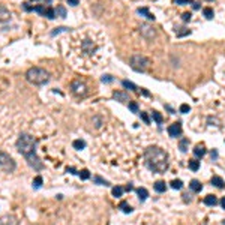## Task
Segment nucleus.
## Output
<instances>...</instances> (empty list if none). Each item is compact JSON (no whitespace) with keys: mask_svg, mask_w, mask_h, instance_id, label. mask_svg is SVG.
Masks as SVG:
<instances>
[{"mask_svg":"<svg viewBox=\"0 0 225 225\" xmlns=\"http://www.w3.org/2000/svg\"><path fill=\"white\" fill-rule=\"evenodd\" d=\"M129 65H131V68H132L134 71H137V72H144V71L149 68L150 60H149L146 56H143V54H134V56L129 59Z\"/></svg>","mask_w":225,"mask_h":225,"instance_id":"nucleus-5","label":"nucleus"},{"mask_svg":"<svg viewBox=\"0 0 225 225\" xmlns=\"http://www.w3.org/2000/svg\"><path fill=\"white\" fill-rule=\"evenodd\" d=\"M146 167L153 173H165L168 170V155L158 146H150L144 152Z\"/></svg>","mask_w":225,"mask_h":225,"instance_id":"nucleus-2","label":"nucleus"},{"mask_svg":"<svg viewBox=\"0 0 225 225\" xmlns=\"http://www.w3.org/2000/svg\"><path fill=\"white\" fill-rule=\"evenodd\" d=\"M189 168L192 171H198L200 170V161L198 159H191L189 161Z\"/></svg>","mask_w":225,"mask_h":225,"instance_id":"nucleus-25","label":"nucleus"},{"mask_svg":"<svg viewBox=\"0 0 225 225\" xmlns=\"http://www.w3.org/2000/svg\"><path fill=\"white\" fill-rule=\"evenodd\" d=\"M209 2H212V0H209Z\"/></svg>","mask_w":225,"mask_h":225,"instance_id":"nucleus-52","label":"nucleus"},{"mask_svg":"<svg viewBox=\"0 0 225 225\" xmlns=\"http://www.w3.org/2000/svg\"><path fill=\"white\" fill-rule=\"evenodd\" d=\"M26 80L30 83V84H35V86H44L48 83L50 80V72L45 71L44 68H30L27 72H26Z\"/></svg>","mask_w":225,"mask_h":225,"instance_id":"nucleus-4","label":"nucleus"},{"mask_svg":"<svg viewBox=\"0 0 225 225\" xmlns=\"http://www.w3.org/2000/svg\"><path fill=\"white\" fill-rule=\"evenodd\" d=\"M93 182H95L96 185H102V186H108V185H110V182L104 180L101 176H95V177H93Z\"/></svg>","mask_w":225,"mask_h":225,"instance_id":"nucleus-28","label":"nucleus"},{"mask_svg":"<svg viewBox=\"0 0 225 225\" xmlns=\"http://www.w3.org/2000/svg\"><path fill=\"white\" fill-rule=\"evenodd\" d=\"M122 84H123V87H126V89H129V90H137V86L134 84V83H131V81H128V80H123L122 81Z\"/></svg>","mask_w":225,"mask_h":225,"instance_id":"nucleus-30","label":"nucleus"},{"mask_svg":"<svg viewBox=\"0 0 225 225\" xmlns=\"http://www.w3.org/2000/svg\"><path fill=\"white\" fill-rule=\"evenodd\" d=\"M42 183H44L42 177H41V176H36V177L33 179V182H32V186H33L35 189H39V188L42 186Z\"/></svg>","mask_w":225,"mask_h":225,"instance_id":"nucleus-24","label":"nucleus"},{"mask_svg":"<svg viewBox=\"0 0 225 225\" xmlns=\"http://www.w3.org/2000/svg\"><path fill=\"white\" fill-rule=\"evenodd\" d=\"M137 195H138V198H140L141 201H144V200L149 198V191H147L146 188H138V189H137Z\"/></svg>","mask_w":225,"mask_h":225,"instance_id":"nucleus-17","label":"nucleus"},{"mask_svg":"<svg viewBox=\"0 0 225 225\" xmlns=\"http://www.w3.org/2000/svg\"><path fill=\"white\" fill-rule=\"evenodd\" d=\"M221 206H222V209H225V197L221 200Z\"/></svg>","mask_w":225,"mask_h":225,"instance_id":"nucleus-48","label":"nucleus"},{"mask_svg":"<svg viewBox=\"0 0 225 225\" xmlns=\"http://www.w3.org/2000/svg\"><path fill=\"white\" fill-rule=\"evenodd\" d=\"M212 185H213V186H216V188H219V189H222V188L225 186V182H224V179H222V177H219V176H213V177H212Z\"/></svg>","mask_w":225,"mask_h":225,"instance_id":"nucleus-14","label":"nucleus"},{"mask_svg":"<svg viewBox=\"0 0 225 225\" xmlns=\"http://www.w3.org/2000/svg\"><path fill=\"white\" fill-rule=\"evenodd\" d=\"M15 147H17L18 153L24 156V159L27 161L29 167H32L35 171L44 170V164H42V161L39 159V156L36 153V140L30 134L21 132L18 135V138H17Z\"/></svg>","mask_w":225,"mask_h":225,"instance_id":"nucleus-1","label":"nucleus"},{"mask_svg":"<svg viewBox=\"0 0 225 225\" xmlns=\"http://www.w3.org/2000/svg\"><path fill=\"white\" fill-rule=\"evenodd\" d=\"M204 204H206V206H210V207L216 206V204H218L216 195H207V197H204Z\"/></svg>","mask_w":225,"mask_h":225,"instance_id":"nucleus-16","label":"nucleus"},{"mask_svg":"<svg viewBox=\"0 0 225 225\" xmlns=\"http://www.w3.org/2000/svg\"><path fill=\"white\" fill-rule=\"evenodd\" d=\"M182 125H180V122H176V123H173V125H170L168 126V134H170V137H173V138H177V137H180L182 135Z\"/></svg>","mask_w":225,"mask_h":225,"instance_id":"nucleus-9","label":"nucleus"},{"mask_svg":"<svg viewBox=\"0 0 225 225\" xmlns=\"http://www.w3.org/2000/svg\"><path fill=\"white\" fill-rule=\"evenodd\" d=\"M141 93H143V95H144V96H150V93H149V92H147V90H141Z\"/></svg>","mask_w":225,"mask_h":225,"instance_id":"nucleus-49","label":"nucleus"},{"mask_svg":"<svg viewBox=\"0 0 225 225\" xmlns=\"http://www.w3.org/2000/svg\"><path fill=\"white\" fill-rule=\"evenodd\" d=\"M15 168H17L15 161H14L6 152L0 150V171H3V173H12V171H15Z\"/></svg>","mask_w":225,"mask_h":225,"instance_id":"nucleus-6","label":"nucleus"},{"mask_svg":"<svg viewBox=\"0 0 225 225\" xmlns=\"http://www.w3.org/2000/svg\"><path fill=\"white\" fill-rule=\"evenodd\" d=\"M137 12H138V14H141V15H144V17H146L147 20H150V21H152V20H155V15H153V14H150L147 8H138V11H137Z\"/></svg>","mask_w":225,"mask_h":225,"instance_id":"nucleus-18","label":"nucleus"},{"mask_svg":"<svg viewBox=\"0 0 225 225\" xmlns=\"http://www.w3.org/2000/svg\"><path fill=\"white\" fill-rule=\"evenodd\" d=\"M224 225H225V219H224Z\"/></svg>","mask_w":225,"mask_h":225,"instance_id":"nucleus-51","label":"nucleus"},{"mask_svg":"<svg viewBox=\"0 0 225 225\" xmlns=\"http://www.w3.org/2000/svg\"><path fill=\"white\" fill-rule=\"evenodd\" d=\"M72 147L75 150H83V149H86V141L84 140H75L72 143Z\"/></svg>","mask_w":225,"mask_h":225,"instance_id":"nucleus-19","label":"nucleus"},{"mask_svg":"<svg viewBox=\"0 0 225 225\" xmlns=\"http://www.w3.org/2000/svg\"><path fill=\"white\" fill-rule=\"evenodd\" d=\"M62 32H69V29H68V27H57V29H56L51 35H53V36H56V35H59V33H62Z\"/></svg>","mask_w":225,"mask_h":225,"instance_id":"nucleus-36","label":"nucleus"},{"mask_svg":"<svg viewBox=\"0 0 225 225\" xmlns=\"http://www.w3.org/2000/svg\"><path fill=\"white\" fill-rule=\"evenodd\" d=\"M132 189H134V186H132V183H128V186H126V191H128V192H131Z\"/></svg>","mask_w":225,"mask_h":225,"instance_id":"nucleus-47","label":"nucleus"},{"mask_svg":"<svg viewBox=\"0 0 225 225\" xmlns=\"http://www.w3.org/2000/svg\"><path fill=\"white\" fill-rule=\"evenodd\" d=\"M218 158V152L216 150H212V159H216Z\"/></svg>","mask_w":225,"mask_h":225,"instance_id":"nucleus-46","label":"nucleus"},{"mask_svg":"<svg viewBox=\"0 0 225 225\" xmlns=\"http://www.w3.org/2000/svg\"><path fill=\"white\" fill-rule=\"evenodd\" d=\"M102 83H111V81H114V78H113L111 75H102Z\"/></svg>","mask_w":225,"mask_h":225,"instance_id":"nucleus-39","label":"nucleus"},{"mask_svg":"<svg viewBox=\"0 0 225 225\" xmlns=\"http://www.w3.org/2000/svg\"><path fill=\"white\" fill-rule=\"evenodd\" d=\"M140 32H141V35L146 38V39H153L155 38V29L152 27V26H149V24H141V27H140Z\"/></svg>","mask_w":225,"mask_h":225,"instance_id":"nucleus-8","label":"nucleus"},{"mask_svg":"<svg viewBox=\"0 0 225 225\" xmlns=\"http://www.w3.org/2000/svg\"><path fill=\"white\" fill-rule=\"evenodd\" d=\"M192 0H176L177 5H186V3H191Z\"/></svg>","mask_w":225,"mask_h":225,"instance_id":"nucleus-40","label":"nucleus"},{"mask_svg":"<svg viewBox=\"0 0 225 225\" xmlns=\"http://www.w3.org/2000/svg\"><path fill=\"white\" fill-rule=\"evenodd\" d=\"M68 3H69L71 6H77L80 2H78V0H68Z\"/></svg>","mask_w":225,"mask_h":225,"instance_id":"nucleus-42","label":"nucleus"},{"mask_svg":"<svg viewBox=\"0 0 225 225\" xmlns=\"http://www.w3.org/2000/svg\"><path fill=\"white\" fill-rule=\"evenodd\" d=\"M119 209H122V212H123V213H132V210H134V209H132V207L126 203V201H122V203H120V206H119Z\"/></svg>","mask_w":225,"mask_h":225,"instance_id":"nucleus-21","label":"nucleus"},{"mask_svg":"<svg viewBox=\"0 0 225 225\" xmlns=\"http://www.w3.org/2000/svg\"><path fill=\"white\" fill-rule=\"evenodd\" d=\"M203 14H204V17H206L207 20H212L213 15H215V12H213L212 8H204V9H203Z\"/></svg>","mask_w":225,"mask_h":225,"instance_id":"nucleus-29","label":"nucleus"},{"mask_svg":"<svg viewBox=\"0 0 225 225\" xmlns=\"http://www.w3.org/2000/svg\"><path fill=\"white\" fill-rule=\"evenodd\" d=\"M179 111H180V113H183V114H186V113H189V111H191V107H189L188 104H182V105H180V108H179Z\"/></svg>","mask_w":225,"mask_h":225,"instance_id":"nucleus-33","label":"nucleus"},{"mask_svg":"<svg viewBox=\"0 0 225 225\" xmlns=\"http://www.w3.org/2000/svg\"><path fill=\"white\" fill-rule=\"evenodd\" d=\"M54 11H56V17H60V18H66V9H65L63 6H60V5H59V6H57V8H56Z\"/></svg>","mask_w":225,"mask_h":225,"instance_id":"nucleus-23","label":"nucleus"},{"mask_svg":"<svg viewBox=\"0 0 225 225\" xmlns=\"http://www.w3.org/2000/svg\"><path fill=\"white\" fill-rule=\"evenodd\" d=\"M33 12H38V14H41L42 17L45 15V6H35L33 8Z\"/></svg>","mask_w":225,"mask_h":225,"instance_id":"nucleus-35","label":"nucleus"},{"mask_svg":"<svg viewBox=\"0 0 225 225\" xmlns=\"http://www.w3.org/2000/svg\"><path fill=\"white\" fill-rule=\"evenodd\" d=\"M111 194H113V197L119 198V197L123 195V188H122V186H114V188L111 189Z\"/></svg>","mask_w":225,"mask_h":225,"instance_id":"nucleus-20","label":"nucleus"},{"mask_svg":"<svg viewBox=\"0 0 225 225\" xmlns=\"http://www.w3.org/2000/svg\"><path fill=\"white\" fill-rule=\"evenodd\" d=\"M191 18H192V14H191V12H185V14H182V20H183L185 23L191 21Z\"/></svg>","mask_w":225,"mask_h":225,"instance_id":"nucleus-38","label":"nucleus"},{"mask_svg":"<svg viewBox=\"0 0 225 225\" xmlns=\"http://www.w3.org/2000/svg\"><path fill=\"white\" fill-rule=\"evenodd\" d=\"M140 116H141V120H143L146 125L150 123V119H149V116H147V113H140Z\"/></svg>","mask_w":225,"mask_h":225,"instance_id":"nucleus-37","label":"nucleus"},{"mask_svg":"<svg viewBox=\"0 0 225 225\" xmlns=\"http://www.w3.org/2000/svg\"><path fill=\"white\" fill-rule=\"evenodd\" d=\"M113 98H114L116 101H119V102H128V101H129L128 93L120 92V90H114V92H113Z\"/></svg>","mask_w":225,"mask_h":225,"instance_id":"nucleus-10","label":"nucleus"},{"mask_svg":"<svg viewBox=\"0 0 225 225\" xmlns=\"http://www.w3.org/2000/svg\"><path fill=\"white\" fill-rule=\"evenodd\" d=\"M44 17H47L48 20H54L56 18V11L53 9V8H47L45 9V15Z\"/></svg>","mask_w":225,"mask_h":225,"instance_id":"nucleus-26","label":"nucleus"},{"mask_svg":"<svg viewBox=\"0 0 225 225\" xmlns=\"http://www.w3.org/2000/svg\"><path fill=\"white\" fill-rule=\"evenodd\" d=\"M198 8H200V3L195 2V3H194V9H198Z\"/></svg>","mask_w":225,"mask_h":225,"instance_id":"nucleus-50","label":"nucleus"},{"mask_svg":"<svg viewBox=\"0 0 225 225\" xmlns=\"http://www.w3.org/2000/svg\"><path fill=\"white\" fill-rule=\"evenodd\" d=\"M78 176H80V179H81V180H89V179H90V171L84 168V170L78 171Z\"/></svg>","mask_w":225,"mask_h":225,"instance_id":"nucleus-27","label":"nucleus"},{"mask_svg":"<svg viewBox=\"0 0 225 225\" xmlns=\"http://www.w3.org/2000/svg\"><path fill=\"white\" fill-rule=\"evenodd\" d=\"M188 144H189V140L188 138H183L182 141H180V150L185 153V152H188Z\"/></svg>","mask_w":225,"mask_h":225,"instance_id":"nucleus-32","label":"nucleus"},{"mask_svg":"<svg viewBox=\"0 0 225 225\" xmlns=\"http://www.w3.org/2000/svg\"><path fill=\"white\" fill-rule=\"evenodd\" d=\"M153 188H155V191H156V192H159V194H162V192H165V191H167V185H165V182H162V180L155 182Z\"/></svg>","mask_w":225,"mask_h":225,"instance_id":"nucleus-15","label":"nucleus"},{"mask_svg":"<svg viewBox=\"0 0 225 225\" xmlns=\"http://www.w3.org/2000/svg\"><path fill=\"white\" fill-rule=\"evenodd\" d=\"M129 110L132 113H140V108H138V104L137 102H129Z\"/></svg>","mask_w":225,"mask_h":225,"instance_id":"nucleus-34","label":"nucleus"},{"mask_svg":"<svg viewBox=\"0 0 225 225\" xmlns=\"http://www.w3.org/2000/svg\"><path fill=\"white\" fill-rule=\"evenodd\" d=\"M99 48H101V44L95 39V35L92 36L90 33H84L80 38L77 50L84 59H92L93 56H96L99 53Z\"/></svg>","mask_w":225,"mask_h":225,"instance_id":"nucleus-3","label":"nucleus"},{"mask_svg":"<svg viewBox=\"0 0 225 225\" xmlns=\"http://www.w3.org/2000/svg\"><path fill=\"white\" fill-rule=\"evenodd\" d=\"M23 8H24V11H33V8H30L29 3H23Z\"/></svg>","mask_w":225,"mask_h":225,"instance_id":"nucleus-43","label":"nucleus"},{"mask_svg":"<svg viewBox=\"0 0 225 225\" xmlns=\"http://www.w3.org/2000/svg\"><path fill=\"white\" fill-rule=\"evenodd\" d=\"M68 173H71V174H78V173H77V170H75V168H72V167H71V168H68Z\"/></svg>","mask_w":225,"mask_h":225,"instance_id":"nucleus-45","label":"nucleus"},{"mask_svg":"<svg viewBox=\"0 0 225 225\" xmlns=\"http://www.w3.org/2000/svg\"><path fill=\"white\" fill-rule=\"evenodd\" d=\"M152 119L158 123V125H161L162 122H164V117H162V114H161V113H158V111H153L152 113Z\"/></svg>","mask_w":225,"mask_h":225,"instance_id":"nucleus-22","label":"nucleus"},{"mask_svg":"<svg viewBox=\"0 0 225 225\" xmlns=\"http://www.w3.org/2000/svg\"><path fill=\"white\" fill-rule=\"evenodd\" d=\"M183 200H185L186 203H188V201H191V200H192V197H191V194H189V192H186V194H183Z\"/></svg>","mask_w":225,"mask_h":225,"instance_id":"nucleus-41","label":"nucleus"},{"mask_svg":"<svg viewBox=\"0 0 225 225\" xmlns=\"http://www.w3.org/2000/svg\"><path fill=\"white\" fill-rule=\"evenodd\" d=\"M170 186H171L173 189H182V186H183V182L177 179V180H173V182L170 183Z\"/></svg>","mask_w":225,"mask_h":225,"instance_id":"nucleus-31","label":"nucleus"},{"mask_svg":"<svg viewBox=\"0 0 225 225\" xmlns=\"http://www.w3.org/2000/svg\"><path fill=\"white\" fill-rule=\"evenodd\" d=\"M11 18V12L6 6L0 5V21H8Z\"/></svg>","mask_w":225,"mask_h":225,"instance_id":"nucleus-11","label":"nucleus"},{"mask_svg":"<svg viewBox=\"0 0 225 225\" xmlns=\"http://www.w3.org/2000/svg\"><path fill=\"white\" fill-rule=\"evenodd\" d=\"M95 122H96V128H101V120H99V117H95Z\"/></svg>","mask_w":225,"mask_h":225,"instance_id":"nucleus-44","label":"nucleus"},{"mask_svg":"<svg viewBox=\"0 0 225 225\" xmlns=\"http://www.w3.org/2000/svg\"><path fill=\"white\" fill-rule=\"evenodd\" d=\"M71 92L77 98H84V96H87V86L81 80H75L71 83Z\"/></svg>","mask_w":225,"mask_h":225,"instance_id":"nucleus-7","label":"nucleus"},{"mask_svg":"<svg viewBox=\"0 0 225 225\" xmlns=\"http://www.w3.org/2000/svg\"><path fill=\"white\" fill-rule=\"evenodd\" d=\"M189 188H191V191L192 192H201V189H203V185H201V182L200 180H197V179H194V180H191V183H189Z\"/></svg>","mask_w":225,"mask_h":225,"instance_id":"nucleus-12","label":"nucleus"},{"mask_svg":"<svg viewBox=\"0 0 225 225\" xmlns=\"http://www.w3.org/2000/svg\"><path fill=\"white\" fill-rule=\"evenodd\" d=\"M194 155H195L197 158H203V156L206 155V147H204V144H197V146L194 147Z\"/></svg>","mask_w":225,"mask_h":225,"instance_id":"nucleus-13","label":"nucleus"}]
</instances>
